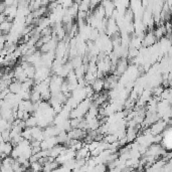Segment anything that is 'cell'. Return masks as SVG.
I'll use <instances>...</instances> for the list:
<instances>
[{"instance_id":"1","label":"cell","mask_w":172,"mask_h":172,"mask_svg":"<svg viewBox=\"0 0 172 172\" xmlns=\"http://www.w3.org/2000/svg\"><path fill=\"white\" fill-rule=\"evenodd\" d=\"M165 126H166L165 122H163V121H162V122L161 121H157L156 123L152 124V126H151V128H150L151 133H152L153 135L160 134V133H161L162 131L164 130Z\"/></svg>"},{"instance_id":"6","label":"cell","mask_w":172,"mask_h":172,"mask_svg":"<svg viewBox=\"0 0 172 172\" xmlns=\"http://www.w3.org/2000/svg\"><path fill=\"white\" fill-rule=\"evenodd\" d=\"M102 0H91V10H94L99 5H101Z\"/></svg>"},{"instance_id":"5","label":"cell","mask_w":172,"mask_h":172,"mask_svg":"<svg viewBox=\"0 0 172 172\" xmlns=\"http://www.w3.org/2000/svg\"><path fill=\"white\" fill-rule=\"evenodd\" d=\"M9 91L13 94H19L22 90V83L19 81H15V82H12L8 87Z\"/></svg>"},{"instance_id":"3","label":"cell","mask_w":172,"mask_h":172,"mask_svg":"<svg viewBox=\"0 0 172 172\" xmlns=\"http://www.w3.org/2000/svg\"><path fill=\"white\" fill-rule=\"evenodd\" d=\"M156 36L154 35V33L152 32H149L147 33L145 36H144L143 40H142V43H143L144 47H151V45H153V44L155 43V41H156Z\"/></svg>"},{"instance_id":"4","label":"cell","mask_w":172,"mask_h":172,"mask_svg":"<svg viewBox=\"0 0 172 172\" xmlns=\"http://www.w3.org/2000/svg\"><path fill=\"white\" fill-rule=\"evenodd\" d=\"M13 21H9V20H5V21L1 22V25H0V28L2 31V34H8L11 31L12 27H13Z\"/></svg>"},{"instance_id":"2","label":"cell","mask_w":172,"mask_h":172,"mask_svg":"<svg viewBox=\"0 0 172 172\" xmlns=\"http://www.w3.org/2000/svg\"><path fill=\"white\" fill-rule=\"evenodd\" d=\"M92 88L95 91V93H101L105 89V81L101 77H97L95 82L92 84Z\"/></svg>"}]
</instances>
